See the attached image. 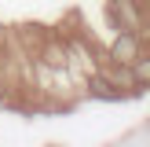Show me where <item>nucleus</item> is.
<instances>
[{"label":"nucleus","mask_w":150,"mask_h":147,"mask_svg":"<svg viewBox=\"0 0 150 147\" xmlns=\"http://www.w3.org/2000/svg\"><path fill=\"white\" fill-rule=\"evenodd\" d=\"M143 51V41H139V33L136 29H117V37H114V44H110V63H121V66H128L132 59Z\"/></svg>","instance_id":"nucleus-1"},{"label":"nucleus","mask_w":150,"mask_h":147,"mask_svg":"<svg viewBox=\"0 0 150 147\" xmlns=\"http://www.w3.org/2000/svg\"><path fill=\"white\" fill-rule=\"evenodd\" d=\"M110 19L117 22V29H143L139 0H110Z\"/></svg>","instance_id":"nucleus-2"},{"label":"nucleus","mask_w":150,"mask_h":147,"mask_svg":"<svg viewBox=\"0 0 150 147\" xmlns=\"http://www.w3.org/2000/svg\"><path fill=\"white\" fill-rule=\"evenodd\" d=\"M128 70H132V81H136V88L150 85V51H139V55L128 63Z\"/></svg>","instance_id":"nucleus-3"},{"label":"nucleus","mask_w":150,"mask_h":147,"mask_svg":"<svg viewBox=\"0 0 150 147\" xmlns=\"http://www.w3.org/2000/svg\"><path fill=\"white\" fill-rule=\"evenodd\" d=\"M88 85H92V92H95V96H103V99H110V96H117V92H114L117 85H114V81L106 77V74H95V77L88 81Z\"/></svg>","instance_id":"nucleus-4"},{"label":"nucleus","mask_w":150,"mask_h":147,"mask_svg":"<svg viewBox=\"0 0 150 147\" xmlns=\"http://www.w3.org/2000/svg\"><path fill=\"white\" fill-rule=\"evenodd\" d=\"M0 103H7V96H4V85H0Z\"/></svg>","instance_id":"nucleus-5"}]
</instances>
